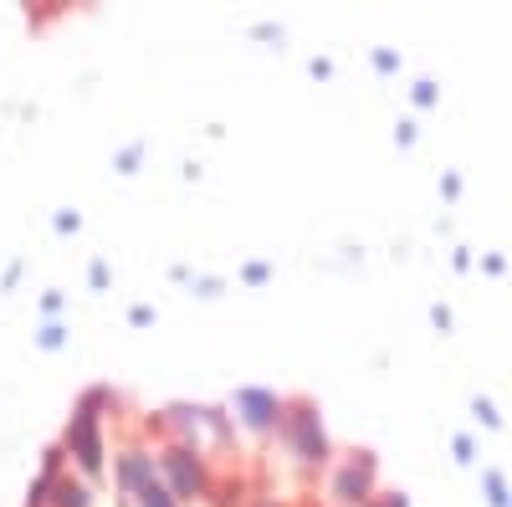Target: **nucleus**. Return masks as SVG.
<instances>
[{
	"label": "nucleus",
	"mask_w": 512,
	"mask_h": 507,
	"mask_svg": "<svg viewBox=\"0 0 512 507\" xmlns=\"http://www.w3.org/2000/svg\"><path fill=\"white\" fill-rule=\"evenodd\" d=\"M159 477L169 482V492H175L180 502H200V497H210V487H216V477H210V456L185 446V441H164Z\"/></svg>",
	"instance_id": "f257e3e1"
},
{
	"label": "nucleus",
	"mask_w": 512,
	"mask_h": 507,
	"mask_svg": "<svg viewBox=\"0 0 512 507\" xmlns=\"http://www.w3.org/2000/svg\"><path fill=\"white\" fill-rule=\"evenodd\" d=\"M282 441H287V451L303 461L308 472H318V467H328L333 461V451H328V436H323V420H318V410L308 405V400H297V405H287V420H282Z\"/></svg>",
	"instance_id": "f03ea898"
},
{
	"label": "nucleus",
	"mask_w": 512,
	"mask_h": 507,
	"mask_svg": "<svg viewBox=\"0 0 512 507\" xmlns=\"http://www.w3.org/2000/svg\"><path fill=\"white\" fill-rule=\"evenodd\" d=\"M328 497H333V507H369L374 502V456L369 451L338 456L333 477H328Z\"/></svg>",
	"instance_id": "7ed1b4c3"
},
{
	"label": "nucleus",
	"mask_w": 512,
	"mask_h": 507,
	"mask_svg": "<svg viewBox=\"0 0 512 507\" xmlns=\"http://www.w3.org/2000/svg\"><path fill=\"white\" fill-rule=\"evenodd\" d=\"M236 415H241V426L272 436V431H282L287 405H282L277 395H267V390H241V395H236Z\"/></svg>",
	"instance_id": "20e7f679"
},
{
	"label": "nucleus",
	"mask_w": 512,
	"mask_h": 507,
	"mask_svg": "<svg viewBox=\"0 0 512 507\" xmlns=\"http://www.w3.org/2000/svg\"><path fill=\"white\" fill-rule=\"evenodd\" d=\"M134 507H180V497L169 492L164 477H154V482H144V487L134 492Z\"/></svg>",
	"instance_id": "39448f33"
},
{
	"label": "nucleus",
	"mask_w": 512,
	"mask_h": 507,
	"mask_svg": "<svg viewBox=\"0 0 512 507\" xmlns=\"http://www.w3.org/2000/svg\"><path fill=\"white\" fill-rule=\"evenodd\" d=\"M487 492H492L497 507H507V487H502V477H487Z\"/></svg>",
	"instance_id": "423d86ee"
},
{
	"label": "nucleus",
	"mask_w": 512,
	"mask_h": 507,
	"mask_svg": "<svg viewBox=\"0 0 512 507\" xmlns=\"http://www.w3.org/2000/svg\"><path fill=\"white\" fill-rule=\"evenodd\" d=\"M256 507H282V502H272V497H256Z\"/></svg>",
	"instance_id": "0eeeda50"
}]
</instances>
